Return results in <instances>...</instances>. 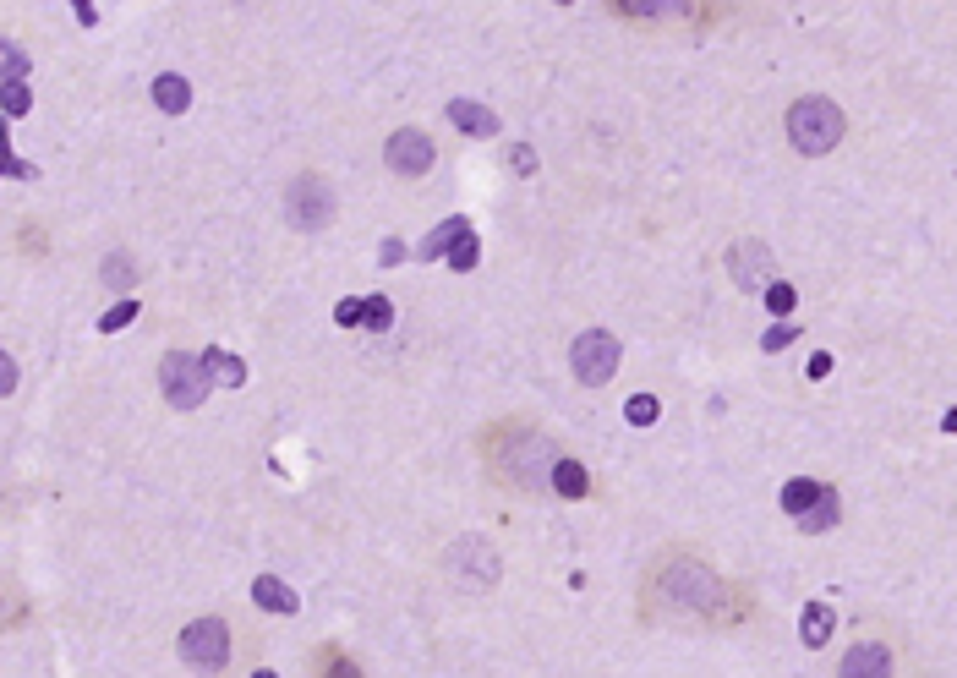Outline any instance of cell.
Instances as JSON below:
<instances>
[{
    "label": "cell",
    "instance_id": "obj_21",
    "mask_svg": "<svg viewBox=\"0 0 957 678\" xmlns=\"http://www.w3.org/2000/svg\"><path fill=\"white\" fill-rule=\"evenodd\" d=\"M657 416H662L657 394H629V405H624V422L629 427H657Z\"/></svg>",
    "mask_w": 957,
    "mask_h": 678
},
{
    "label": "cell",
    "instance_id": "obj_28",
    "mask_svg": "<svg viewBox=\"0 0 957 678\" xmlns=\"http://www.w3.org/2000/svg\"><path fill=\"white\" fill-rule=\"evenodd\" d=\"M0 104H6V115H11V121H22V115L33 110V99H28V88H22V83H6V93H0Z\"/></svg>",
    "mask_w": 957,
    "mask_h": 678
},
{
    "label": "cell",
    "instance_id": "obj_16",
    "mask_svg": "<svg viewBox=\"0 0 957 678\" xmlns=\"http://www.w3.org/2000/svg\"><path fill=\"white\" fill-rule=\"evenodd\" d=\"M154 104H159L165 115H181L186 104H192V83H186V77H175V72L154 77Z\"/></svg>",
    "mask_w": 957,
    "mask_h": 678
},
{
    "label": "cell",
    "instance_id": "obj_6",
    "mask_svg": "<svg viewBox=\"0 0 957 678\" xmlns=\"http://www.w3.org/2000/svg\"><path fill=\"white\" fill-rule=\"evenodd\" d=\"M449 580L465 591H487L498 586V553L493 542H482V536H465V542H454L449 553Z\"/></svg>",
    "mask_w": 957,
    "mask_h": 678
},
{
    "label": "cell",
    "instance_id": "obj_31",
    "mask_svg": "<svg viewBox=\"0 0 957 678\" xmlns=\"http://www.w3.org/2000/svg\"><path fill=\"white\" fill-rule=\"evenodd\" d=\"M509 165H515L520 175H536V148H525V143L509 148Z\"/></svg>",
    "mask_w": 957,
    "mask_h": 678
},
{
    "label": "cell",
    "instance_id": "obj_32",
    "mask_svg": "<svg viewBox=\"0 0 957 678\" xmlns=\"http://www.w3.org/2000/svg\"><path fill=\"white\" fill-rule=\"evenodd\" d=\"M400 257H405V247H400V241H394V236H389V241H383V247H378V263H383V268H394V263H400Z\"/></svg>",
    "mask_w": 957,
    "mask_h": 678
},
{
    "label": "cell",
    "instance_id": "obj_34",
    "mask_svg": "<svg viewBox=\"0 0 957 678\" xmlns=\"http://www.w3.org/2000/svg\"><path fill=\"white\" fill-rule=\"evenodd\" d=\"M810 378H815V383L832 378V356H826V350H821V356H810Z\"/></svg>",
    "mask_w": 957,
    "mask_h": 678
},
{
    "label": "cell",
    "instance_id": "obj_9",
    "mask_svg": "<svg viewBox=\"0 0 957 678\" xmlns=\"http://www.w3.org/2000/svg\"><path fill=\"white\" fill-rule=\"evenodd\" d=\"M728 268H733V279H739V290H766L772 285V279H766L772 252H766L761 241H739V247L728 252Z\"/></svg>",
    "mask_w": 957,
    "mask_h": 678
},
{
    "label": "cell",
    "instance_id": "obj_27",
    "mask_svg": "<svg viewBox=\"0 0 957 678\" xmlns=\"http://www.w3.org/2000/svg\"><path fill=\"white\" fill-rule=\"evenodd\" d=\"M104 279H110V290H126V285H132V279H137V268L126 263L121 252H115V257H104Z\"/></svg>",
    "mask_w": 957,
    "mask_h": 678
},
{
    "label": "cell",
    "instance_id": "obj_1",
    "mask_svg": "<svg viewBox=\"0 0 957 678\" xmlns=\"http://www.w3.org/2000/svg\"><path fill=\"white\" fill-rule=\"evenodd\" d=\"M788 143L810 159L832 154V148L843 143V110H837L832 99H799L788 110Z\"/></svg>",
    "mask_w": 957,
    "mask_h": 678
},
{
    "label": "cell",
    "instance_id": "obj_7",
    "mask_svg": "<svg viewBox=\"0 0 957 678\" xmlns=\"http://www.w3.org/2000/svg\"><path fill=\"white\" fill-rule=\"evenodd\" d=\"M383 159H389L394 175H405V181H416V175L433 170L438 148L427 132H416V126H400V132H389V148H383Z\"/></svg>",
    "mask_w": 957,
    "mask_h": 678
},
{
    "label": "cell",
    "instance_id": "obj_23",
    "mask_svg": "<svg viewBox=\"0 0 957 678\" xmlns=\"http://www.w3.org/2000/svg\"><path fill=\"white\" fill-rule=\"evenodd\" d=\"M476 257H482V247H476V230H465V236L454 241V252L443 257V263H449V268H460V274H471V268H476Z\"/></svg>",
    "mask_w": 957,
    "mask_h": 678
},
{
    "label": "cell",
    "instance_id": "obj_24",
    "mask_svg": "<svg viewBox=\"0 0 957 678\" xmlns=\"http://www.w3.org/2000/svg\"><path fill=\"white\" fill-rule=\"evenodd\" d=\"M394 323V307H389V296H367V318H361V329H372V334H383Z\"/></svg>",
    "mask_w": 957,
    "mask_h": 678
},
{
    "label": "cell",
    "instance_id": "obj_13",
    "mask_svg": "<svg viewBox=\"0 0 957 678\" xmlns=\"http://www.w3.org/2000/svg\"><path fill=\"white\" fill-rule=\"evenodd\" d=\"M465 230H471V225H465L460 214H454V219H443L438 230H427V241H422V247H416V257H427V263H438V257H449V252H454V241H460Z\"/></svg>",
    "mask_w": 957,
    "mask_h": 678
},
{
    "label": "cell",
    "instance_id": "obj_18",
    "mask_svg": "<svg viewBox=\"0 0 957 678\" xmlns=\"http://www.w3.org/2000/svg\"><path fill=\"white\" fill-rule=\"evenodd\" d=\"M618 6L629 11V17H690L695 11V0H618Z\"/></svg>",
    "mask_w": 957,
    "mask_h": 678
},
{
    "label": "cell",
    "instance_id": "obj_19",
    "mask_svg": "<svg viewBox=\"0 0 957 678\" xmlns=\"http://www.w3.org/2000/svg\"><path fill=\"white\" fill-rule=\"evenodd\" d=\"M208 372H214V383H225V389H241L247 383V361L241 356H230V350H208Z\"/></svg>",
    "mask_w": 957,
    "mask_h": 678
},
{
    "label": "cell",
    "instance_id": "obj_12",
    "mask_svg": "<svg viewBox=\"0 0 957 678\" xmlns=\"http://www.w3.org/2000/svg\"><path fill=\"white\" fill-rule=\"evenodd\" d=\"M252 602L268 607V613H279V618H290V613H301V596L285 586L279 575H258L252 580Z\"/></svg>",
    "mask_w": 957,
    "mask_h": 678
},
{
    "label": "cell",
    "instance_id": "obj_30",
    "mask_svg": "<svg viewBox=\"0 0 957 678\" xmlns=\"http://www.w3.org/2000/svg\"><path fill=\"white\" fill-rule=\"evenodd\" d=\"M799 339V329H793L788 318H777V329H766V339H761V350H783V345H793Z\"/></svg>",
    "mask_w": 957,
    "mask_h": 678
},
{
    "label": "cell",
    "instance_id": "obj_36",
    "mask_svg": "<svg viewBox=\"0 0 957 678\" xmlns=\"http://www.w3.org/2000/svg\"><path fill=\"white\" fill-rule=\"evenodd\" d=\"M72 11H77V17H83V28H93V22H99V11H93V0H72Z\"/></svg>",
    "mask_w": 957,
    "mask_h": 678
},
{
    "label": "cell",
    "instance_id": "obj_33",
    "mask_svg": "<svg viewBox=\"0 0 957 678\" xmlns=\"http://www.w3.org/2000/svg\"><path fill=\"white\" fill-rule=\"evenodd\" d=\"M0 389H17V361H11V356H0Z\"/></svg>",
    "mask_w": 957,
    "mask_h": 678
},
{
    "label": "cell",
    "instance_id": "obj_14",
    "mask_svg": "<svg viewBox=\"0 0 957 678\" xmlns=\"http://www.w3.org/2000/svg\"><path fill=\"white\" fill-rule=\"evenodd\" d=\"M826 635H832V607H826V602H810V607L799 613V640H804L810 651H821Z\"/></svg>",
    "mask_w": 957,
    "mask_h": 678
},
{
    "label": "cell",
    "instance_id": "obj_11",
    "mask_svg": "<svg viewBox=\"0 0 957 678\" xmlns=\"http://www.w3.org/2000/svg\"><path fill=\"white\" fill-rule=\"evenodd\" d=\"M449 121L460 126L465 137H498V110H487V104H476V99H454Z\"/></svg>",
    "mask_w": 957,
    "mask_h": 678
},
{
    "label": "cell",
    "instance_id": "obj_2",
    "mask_svg": "<svg viewBox=\"0 0 957 678\" xmlns=\"http://www.w3.org/2000/svg\"><path fill=\"white\" fill-rule=\"evenodd\" d=\"M208 383H214V372H208V361L192 356V350H170L165 367H159V389H165V400L175 411H197V405L208 400Z\"/></svg>",
    "mask_w": 957,
    "mask_h": 678
},
{
    "label": "cell",
    "instance_id": "obj_35",
    "mask_svg": "<svg viewBox=\"0 0 957 678\" xmlns=\"http://www.w3.org/2000/svg\"><path fill=\"white\" fill-rule=\"evenodd\" d=\"M6 175H11V181H33L39 170H33V165H22V159H6Z\"/></svg>",
    "mask_w": 957,
    "mask_h": 678
},
{
    "label": "cell",
    "instance_id": "obj_37",
    "mask_svg": "<svg viewBox=\"0 0 957 678\" xmlns=\"http://www.w3.org/2000/svg\"><path fill=\"white\" fill-rule=\"evenodd\" d=\"M941 427H947V432H957V405H952L947 416H941Z\"/></svg>",
    "mask_w": 957,
    "mask_h": 678
},
{
    "label": "cell",
    "instance_id": "obj_25",
    "mask_svg": "<svg viewBox=\"0 0 957 678\" xmlns=\"http://www.w3.org/2000/svg\"><path fill=\"white\" fill-rule=\"evenodd\" d=\"M0 72H6V83H22V77H28V55L17 50V44H0Z\"/></svg>",
    "mask_w": 957,
    "mask_h": 678
},
{
    "label": "cell",
    "instance_id": "obj_3",
    "mask_svg": "<svg viewBox=\"0 0 957 678\" xmlns=\"http://www.w3.org/2000/svg\"><path fill=\"white\" fill-rule=\"evenodd\" d=\"M618 339L608 329H586L569 345V367H575V378L586 383V389H602V383H613L618 378Z\"/></svg>",
    "mask_w": 957,
    "mask_h": 678
},
{
    "label": "cell",
    "instance_id": "obj_10",
    "mask_svg": "<svg viewBox=\"0 0 957 678\" xmlns=\"http://www.w3.org/2000/svg\"><path fill=\"white\" fill-rule=\"evenodd\" d=\"M886 673H892V651L881 640H865L843 657V678H886Z\"/></svg>",
    "mask_w": 957,
    "mask_h": 678
},
{
    "label": "cell",
    "instance_id": "obj_38",
    "mask_svg": "<svg viewBox=\"0 0 957 678\" xmlns=\"http://www.w3.org/2000/svg\"><path fill=\"white\" fill-rule=\"evenodd\" d=\"M558 6H569V0H558Z\"/></svg>",
    "mask_w": 957,
    "mask_h": 678
},
{
    "label": "cell",
    "instance_id": "obj_29",
    "mask_svg": "<svg viewBox=\"0 0 957 678\" xmlns=\"http://www.w3.org/2000/svg\"><path fill=\"white\" fill-rule=\"evenodd\" d=\"M361 318H367V301H340V307H334V323H340V329H361Z\"/></svg>",
    "mask_w": 957,
    "mask_h": 678
},
{
    "label": "cell",
    "instance_id": "obj_4",
    "mask_svg": "<svg viewBox=\"0 0 957 678\" xmlns=\"http://www.w3.org/2000/svg\"><path fill=\"white\" fill-rule=\"evenodd\" d=\"M285 214L296 230H323L334 219V192L323 175H296V181L285 186Z\"/></svg>",
    "mask_w": 957,
    "mask_h": 678
},
{
    "label": "cell",
    "instance_id": "obj_5",
    "mask_svg": "<svg viewBox=\"0 0 957 678\" xmlns=\"http://www.w3.org/2000/svg\"><path fill=\"white\" fill-rule=\"evenodd\" d=\"M181 657H186V668H197V673H219L230 662V629L219 624V618L186 624L181 629Z\"/></svg>",
    "mask_w": 957,
    "mask_h": 678
},
{
    "label": "cell",
    "instance_id": "obj_20",
    "mask_svg": "<svg viewBox=\"0 0 957 678\" xmlns=\"http://www.w3.org/2000/svg\"><path fill=\"white\" fill-rule=\"evenodd\" d=\"M821 493H826V487H821V482H810V476H799V482H783V509L793 514V520H799V514L810 509Z\"/></svg>",
    "mask_w": 957,
    "mask_h": 678
},
{
    "label": "cell",
    "instance_id": "obj_22",
    "mask_svg": "<svg viewBox=\"0 0 957 678\" xmlns=\"http://www.w3.org/2000/svg\"><path fill=\"white\" fill-rule=\"evenodd\" d=\"M761 296H766V307H772V312H777V318H788V312H793V307H799V290H793V285H788V279H772V285H766V290H761Z\"/></svg>",
    "mask_w": 957,
    "mask_h": 678
},
{
    "label": "cell",
    "instance_id": "obj_26",
    "mask_svg": "<svg viewBox=\"0 0 957 678\" xmlns=\"http://www.w3.org/2000/svg\"><path fill=\"white\" fill-rule=\"evenodd\" d=\"M132 318H137V301L126 296L121 307H110V312H104V318H99V334H121V329H126V323H132Z\"/></svg>",
    "mask_w": 957,
    "mask_h": 678
},
{
    "label": "cell",
    "instance_id": "obj_15",
    "mask_svg": "<svg viewBox=\"0 0 957 678\" xmlns=\"http://www.w3.org/2000/svg\"><path fill=\"white\" fill-rule=\"evenodd\" d=\"M553 493H564V498H586V493H591L586 465L569 460V454H558V465H553Z\"/></svg>",
    "mask_w": 957,
    "mask_h": 678
},
{
    "label": "cell",
    "instance_id": "obj_17",
    "mask_svg": "<svg viewBox=\"0 0 957 678\" xmlns=\"http://www.w3.org/2000/svg\"><path fill=\"white\" fill-rule=\"evenodd\" d=\"M837 514H843V509H837V493H832V487H826V493H821V498H815L810 509L799 514V531L821 536V531H832V525H837Z\"/></svg>",
    "mask_w": 957,
    "mask_h": 678
},
{
    "label": "cell",
    "instance_id": "obj_8",
    "mask_svg": "<svg viewBox=\"0 0 957 678\" xmlns=\"http://www.w3.org/2000/svg\"><path fill=\"white\" fill-rule=\"evenodd\" d=\"M662 591L673 596L679 607H700V613H717V602H722V586L706 575V569H695V564H673L668 569V580H662Z\"/></svg>",
    "mask_w": 957,
    "mask_h": 678
}]
</instances>
